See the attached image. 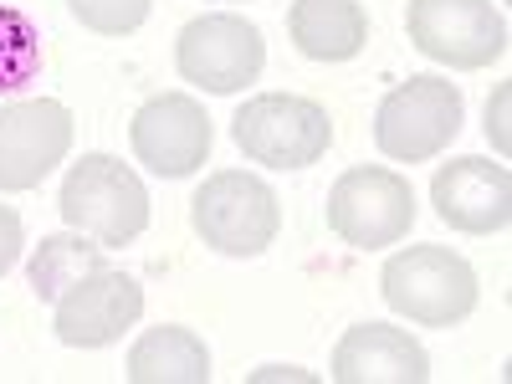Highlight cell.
Instances as JSON below:
<instances>
[{"label":"cell","instance_id":"cell-11","mask_svg":"<svg viewBox=\"0 0 512 384\" xmlns=\"http://www.w3.org/2000/svg\"><path fill=\"white\" fill-rule=\"evenodd\" d=\"M139 313H144V287L128 272L98 267L57 297L52 328L67 349H108L139 323Z\"/></svg>","mask_w":512,"mask_h":384},{"label":"cell","instance_id":"cell-12","mask_svg":"<svg viewBox=\"0 0 512 384\" xmlns=\"http://www.w3.org/2000/svg\"><path fill=\"white\" fill-rule=\"evenodd\" d=\"M431 205L451 231H466V236L507 231V221H512V169L492 164L482 154H461V159L436 169Z\"/></svg>","mask_w":512,"mask_h":384},{"label":"cell","instance_id":"cell-1","mask_svg":"<svg viewBox=\"0 0 512 384\" xmlns=\"http://www.w3.org/2000/svg\"><path fill=\"white\" fill-rule=\"evenodd\" d=\"M379 292L420 328H456L477 313V272L451 246H405L379 272Z\"/></svg>","mask_w":512,"mask_h":384},{"label":"cell","instance_id":"cell-6","mask_svg":"<svg viewBox=\"0 0 512 384\" xmlns=\"http://www.w3.org/2000/svg\"><path fill=\"white\" fill-rule=\"evenodd\" d=\"M415 226V190L405 175L384 164H359L338 175L328 190V231L354 246V251H379L405 241Z\"/></svg>","mask_w":512,"mask_h":384},{"label":"cell","instance_id":"cell-3","mask_svg":"<svg viewBox=\"0 0 512 384\" xmlns=\"http://www.w3.org/2000/svg\"><path fill=\"white\" fill-rule=\"evenodd\" d=\"M190 226L221 256H262L282 231V205L267 180L246 175V169H221L195 190Z\"/></svg>","mask_w":512,"mask_h":384},{"label":"cell","instance_id":"cell-19","mask_svg":"<svg viewBox=\"0 0 512 384\" xmlns=\"http://www.w3.org/2000/svg\"><path fill=\"white\" fill-rule=\"evenodd\" d=\"M21 246H26V226H21V216H16L11 205H0V277L16 267Z\"/></svg>","mask_w":512,"mask_h":384},{"label":"cell","instance_id":"cell-4","mask_svg":"<svg viewBox=\"0 0 512 384\" xmlns=\"http://www.w3.org/2000/svg\"><path fill=\"white\" fill-rule=\"evenodd\" d=\"M461 88L446 77H410L390 88L374 108V144L395 164H425L451 149L461 134Z\"/></svg>","mask_w":512,"mask_h":384},{"label":"cell","instance_id":"cell-5","mask_svg":"<svg viewBox=\"0 0 512 384\" xmlns=\"http://www.w3.org/2000/svg\"><path fill=\"white\" fill-rule=\"evenodd\" d=\"M231 134L236 149L251 164H267V169H308L328 154L333 144V123L328 108L313 98H297V93H262L251 98L236 118H231Z\"/></svg>","mask_w":512,"mask_h":384},{"label":"cell","instance_id":"cell-16","mask_svg":"<svg viewBox=\"0 0 512 384\" xmlns=\"http://www.w3.org/2000/svg\"><path fill=\"white\" fill-rule=\"evenodd\" d=\"M98 267H108L103 246L93 236H82V231H62V236H41V246L31 251L26 282H31V292L41 297V303H57L72 282H82Z\"/></svg>","mask_w":512,"mask_h":384},{"label":"cell","instance_id":"cell-8","mask_svg":"<svg viewBox=\"0 0 512 384\" xmlns=\"http://www.w3.org/2000/svg\"><path fill=\"white\" fill-rule=\"evenodd\" d=\"M175 67H180L185 82H195V88L216 93V98H231V93L246 88V82L262 77L267 41L246 16L216 11V16H200V21H190L180 31Z\"/></svg>","mask_w":512,"mask_h":384},{"label":"cell","instance_id":"cell-10","mask_svg":"<svg viewBox=\"0 0 512 384\" xmlns=\"http://www.w3.org/2000/svg\"><path fill=\"white\" fill-rule=\"evenodd\" d=\"M128 139H134L139 164H149L159 180H185L210 159L216 128H210V113L190 93H159L134 113Z\"/></svg>","mask_w":512,"mask_h":384},{"label":"cell","instance_id":"cell-17","mask_svg":"<svg viewBox=\"0 0 512 384\" xmlns=\"http://www.w3.org/2000/svg\"><path fill=\"white\" fill-rule=\"evenodd\" d=\"M41 72V26L21 6H0V93H16Z\"/></svg>","mask_w":512,"mask_h":384},{"label":"cell","instance_id":"cell-9","mask_svg":"<svg viewBox=\"0 0 512 384\" xmlns=\"http://www.w3.org/2000/svg\"><path fill=\"white\" fill-rule=\"evenodd\" d=\"M72 149V113L57 98H26L0 108V190H36Z\"/></svg>","mask_w":512,"mask_h":384},{"label":"cell","instance_id":"cell-20","mask_svg":"<svg viewBox=\"0 0 512 384\" xmlns=\"http://www.w3.org/2000/svg\"><path fill=\"white\" fill-rule=\"evenodd\" d=\"M507 98H512V88L502 82V88L492 93V103H487V139L497 144V154L512 149V134H507Z\"/></svg>","mask_w":512,"mask_h":384},{"label":"cell","instance_id":"cell-15","mask_svg":"<svg viewBox=\"0 0 512 384\" xmlns=\"http://www.w3.org/2000/svg\"><path fill=\"white\" fill-rule=\"evenodd\" d=\"M134 384H210V349L195 328L159 323L128 349Z\"/></svg>","mask_w":512,"mask_h":384},{"label":"cell","instance_id":"cell-13","mask_svg":"<svg viewBox=\"0 0 512 384\" xmlns=\"http://www.w3.org/2000/svg\"><path fill=\"white\" fill-rule=\"evenodd\" d=\"M338 384H425L431 379V354L420 349V338L390 323H359L338 338L333 369Z\"/></svg>","mask_w":512,"mask_h":384},{"label":"cell","instance_id":"cell-7","mask_svg":"<svg viewBox=\"0 0 512 384\" xmlns=\"http://www.w3.org/2000/svg\"><path fill=\"white\" fill-rule=\"evenodd\" d=\"M405 26L420 57L456 72H482L507 52V21L492 0H410Z\"/></svg>","mask_w":512,"mask_h":384},{"label":"cell","instance_id":"cell-14","mask_svg":"<svg viewBox=\"0 0 512 384\" xmlns=\"http://www.w3.org/2000/svg\"><path fill=\"white\" fill-rule=\"evenodd\" d=\"M287 36L308 62H349L369 47V11L359 0H292Z\"/></svg>","mask_w":512,"mask_h":384},{"label":"cell","instance_id":"cell-18","mask_svg":"<svg viewBox=\"0 0 512 384\" xmlns=\"http://www.w3.org/2000/svg\"><path fill=\"white\" fill-rule=\"evenodd\" d=\"M149 6L154 0H67V11L98 31V36H128V31H139L149 21Z\"/></svg>","mask_w":512,"mask_h":384},{"label":"cell","instance_id":"cell-2","mask_svg":"<svg viewBox=\"0 0 512 384\" xmlns=\"http://www.w3.org/2000/svg\"><path fill=\"white\" fill-rule=\"evenodd\" d=\"M57 210L67 231L93 236L103 251L108 246H128L139 241L149 226V190L144 180L113 154H82L57 195Z\"/></svg>","mask_w":512,"mask_h":384}]
</instances>
